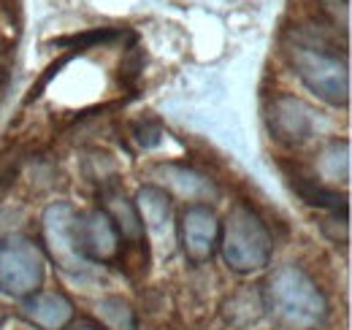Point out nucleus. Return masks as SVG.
Wrapping results in <instances>:
<instances>
[{
    "instance_id": "nucleus-6",
    "label": "nucleus",
    "mask_w": 352,
    "mask_h": 330,
    "mask_svg": "<svg viewBox=\"0 0 352 330\" xmlns=\"http://www.w3.org/2000/svg\"><path fill=\"white\" fill-rule=\"evenodd\" d=\"M265 120L271 135L285 146H304L322 127L320 114L296 95H276L268 106Z\"/></svg>"
},
{
    "instance_id": "nucleus-17",
    "label": "nucleus",
    "mask_w": 352,
    "mask_h": 330,
    "mask_svg": "<svg viewBox=\"0 0 352 330\" xmlns=\"http://www.w3.org/2000/svg\"><path fill=\"white\" fill-rule=\"evenodd\" d=\"M3 320H6V311H3V309H0V325H3Z\"/></svg>"
},
{
    "instance_id": "nucleus-9",
    "label": "nucleus",
    "mask_w": 352,
    "mask_h": 330,
    "mask_svg": "<svg viewBox=\"0 0 352 330\" xmlns=\"http://www.w3.org/2000/svg\"><path fill=\"white\" fill-rule=\"evenodd\" d=\"M122 236L103 208L79 214V252L89 263H109L120 254Z\"/></svg>"
},
{
    "instance_id": "nucleus-7",
    "label": "nucleus",
    "mask_w": 352,
    "mask_h": 330,
    "mask_svg": "<svg viewBox=\"0 0 352 330\" xmlns=\"http://www.w3.org/2000/svg\"><path fill=\"white\" fill-rule=\"evenodd\" d=\"M176 236H179L184 257L192 265L209 263L220 247V219H217L214 208L206 206V204L187 206L179 217Z\"/></svg>"
},
{
    "instance_id": "nucleus-3",
    "label": "nucleus",
    "mask_w": 352,
    "mask_h": 330,
    "mask_svg": "<svg viewBox=\"0 0 352 330\" xmlns=\"http://www.w3.org/2000/svg\"><path fill=\"white\" fill-rule=\"evenodd\" d=\"M287 60L304 87L322 103L336 109L350 103V65L339 52L322 43H293Z\"/></svg>"
},
{
    "instance_id": "nucleus-2",
    "label": "nucleus",
    "mask_w": 352,
    "mask_h": 330,
    "mask_svg": "<svg viewBox=\"0 0 352 330\" xmlns=\"http://www.w3.org/2000/svg\"><path fill=\"white\" fill-rule=\"evenodd\" d=\"M222 257L236 274H258L268 268L274 254V239L261 214L247 204L230 206L225 222H220Z\"/></svg>"
},
{
    "instance_id": "nucleus-1",
    "label": "nucleus",
    "mask_w": 352,
    "mask_h": 330,
    "mask_svg": "<svg viewBox=\"0 0 352 330\" xmlns=\"http://www.w3.org/2000/svg\"><path fill=\"white\" fill-rule=\"evenodd\" d=\"M263 311L282 330H314L328 317V300L320 285L298 265H279L261 289Z\"/></svg>"
},
{
    "instance_id": "nucleus-13",
    "label": "nucleus",
    "mask_w": 352,
    "mask_h": 330,
    "mask_svg": "<svg viewBox=\"0 0 352 330\" xmlns=\"http://www.w3.org/2000/svg\"><path fill=\"white\" fill-rule=\"evenodd\" d=\"M317 170L322 176V182L328 184H347L350 182V141L347 138H336L331 141L317 160Z\"/></svg>"
},
{
    "instance_id": "nucleus-10",
    "label": "nucleus",
    "mask_w": 352,
    "mask_h": 330,
    "mask_svg": "<svg viewBox=\"0 0 352 330\" xmlns=\"http://www.w3.org/2000/svg\"><path fill=\"white\" fill-rule=\"evenodd\" d=\"M22 314L30 325L41 330H63L74 320V303L54 289H36L22 298Z\"/></svg>"
},
{
    "instance_id": "nucleus-4",
    "label": "nucleus",
    "mask_w": 352,
    "mask_h": 330,
    "mask_svg": "<svg viewBox=\"0 0 352 330\" xmlns=\"http://www.w3.org/2000/svg\"><path fill=\"white\" fill-rule=\"evenodd\" d=\"M41 233H44V247L52 257V263L68 274V276H85L92 263L85 260L79 252V211L68 201H57L46 206L41 217Z\"/></svg>"
},
{
    "instance_id": "nucleus-11",
    "label": "nucleus",
    "mask_w": 352,
    "mask_h": 330,
    "mask_svg": "<svg viewBox=\"0 0 352 330\" xmlns=\"http://www.w3.org/2000/svg\"><path fill=\"white\" fill-rule=\"evenodd\" d=\"M155 176L163 182V190L168 187L174 195L179 198H187V201H214L220 195L217 184L204 176L201 170L190 168V165H176V163H166L155 168Z\"/></svg>"
},
{
    "instance_id": "nucleus-14",
    "label": "nucleus",
    "mask_w": 352,
    "mask_h": 330,
    "mask_svg": "<svg viewBox=\"0 0 352 330\" xmlns=\"http://www.w3.org/2000/svg\"><path fill=\"white\" fill-rule=\"evenodd\" d=\"M293 187L298 190V195L307 201L309 206L325 208L331 214H347V198L339 195L336 190L314 182V179H304V176H296L293 179Z\"/></svg>"
},
{
    "instance_id": "nucleus-16",
    "label": "nucleus",
    "mask_w": 352,
    "mask_h": 330,
    "mask_svg": "<svg viewBox=\"0 0 352 330\" xmlns=\"http://www.w3.org/2000/svg\"><path fill=\"white\" fill-rule=\"evenodd\" d=\"M71 330H103V328H98V325H89V322H79V325H74Z\"/></svg>"
},
{
    "instance_id": "nucleus-5",
    "label": "nucleus",
    "mask_w": 352,
    "mask_h": 330,
    "mask_svg": "<svg viewBox=\"0 0 352 330\" xmlns=\"http://www.w3.org/2000/svg\"><path fill=\"white\" fill-rule=\"evenodd\" d=\"M44 282V252L28 236L0 239V292L28 298Z\"/></svg>"
},
{
    "instance_id": "nucleus-12",
    "label": "nucleus",
    "mask_w": 352,
    "mask_h": 330,
    "mask_svg": "<svg viewBox=\"0 0 352 330\" xmlns=\"http://www.w3.org/2000/svg\"><path fill=\"white\" fill-rule=\"evenodd\" d=\"M103 201H106V204H103V211L114 219L120 236L133 241V244H138V241L144 239V228H141V219H138V214H135L133 201H128L117 187L103 190Z\"/></svg>"
},
{
    "instance_id": "nucleus-15",
    "label": "nucleus",
    "mask_w": 352,
    "mask_h": 330,
    "mask_svg": "<svg viewBox=\"0 0 352 330\" xmlns=\"http://www.w3.org/2000/svg\"><path fill=\"white\" fill-rule=\"evenodd\" d=\"M95 314L100 317V322L109 330H135L138 328V317L133 311V306L122 298H100L95 306Z\"/></svg>"
},
{
    "instance_id": "nucleus-8",
    "label": "nucleus",
    "mask_w": 352,
    "mask_h": 330,
    "mask_svg": "<svg viewBox=\"0 0 352 330\" xmlns=\"http://www.w3.org/2000/svg\"><path fill=\"white\" fill-rule=\"evenodd\" d=\"M135 214L141 219L144 236L149 233V239H155V244L163 249L166 254H171L176 239V225H174V204L171 195L157 187V184H144L135 192Z\"/></svg>"
}]
</instances>
